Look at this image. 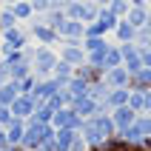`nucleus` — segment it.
I'll return each instance as SVG.
<instances>
[{
    "instance_id": "obj_1",
    "label": "nucleus",
    "mask_w": 151,
    "mask_h": 151,
    "mask_svg": "<svg viewBox=\"0 0 151 151\" xmlns=\"http://www.w3.org/2000/svg\"><path fill=\"white\" fill-rule=\"evenodd\" d=\"M80 134H83V140H86V145H88V148H97L100 143H106L109 137L117 134V128H114V120H111L109 111H100V114H94V117L83 120Z\"/></svg>"
},
{
    "instance_id": "obj_2",
    "label": "nucleus",
    "mask_w": 151,
    "mask_h": 151,
    "mask_svg": "<svg viewBox=\"0 0 151 151\" xmlns=\"http://www.w3.org/2000/svg\"><path fill=\"white\" fill-rule=\"evenodd\" d=\"M57 60H60V54L51 49V46H37V49L32 51V74H37V80L51 77Z\"/></svg>"
},
{
    "instance_id": "obj_3",
    "label": "nucleus",
    "mask_w": 151,
    "mask_h": 151,
    "mask_svg": "<svg viewBox=\"0 0 151 151\" xmlns=\"http://www.w3.org/2000/svg\"><path fill=\"white\" fill-rule=\"evenodd\" d=\"M32 51L34 49H20L3 57V66L9 71V80H23L26 74H32Z\"/></svg>"
},
{
    "instance_id": "obj_4",
    "label": "nucleus",
    "mask_w": 151,
    "mask_h": 151,
    "mask_svg": "<svg viewBox=\"0 0 151 151\" xmlns=\"http://www.w3.org/2000/svg\"><path fill=\"white\" fill-rule=\"evenodd\" d=\"M29 29H23V26L17 23L14 29H6V32H0V54L6 57V54H12V51H20V49H29Z\"/></svg>"
},
{
    "instance_id": "obj_5",
    "label": "nucleus",
    "mask_w": 151,
    "mask_h": 151,
    "mask_svg": "<svg viewBox=\"0 0 151 151\" xmlns=\"http://www.w3.org/2000/svg\"><path fill=\"white\" fill-rule=\"evenodd\" d=\"M49 137H54V126L51 123H46V126H40V123H29L26 120V134H23V148L29 151H40V145L49 140Z\"/></svg>"
},
{
    "instance_id": "obj_6",
    "label": "nucleus",
    "mask_w": 151,
    "mask_h": 151,
    "mask_svg": "<svg viewBox=\"0 0 151 151\" xmlns=\"http://www.w3.org/2000/svg\"><path fill=\"white\" fill-rule=\"evenodd\" d=\"M109 37H83V51H86V63L103 68V57L109 51Z\"/></svg>"
},
{
    "instance_id": "obj_7",
    "label": "nucleus",
    "mask_w": 151,
    "mask_h": 151,
    "mask_svg": "<svg viewBox=\"0 0 151 151\" xmlns=\"http://www.w3.org/2000/svg\"><path fill=\"white\" fill-rule=\"evenodd\" d=\"M97 3L94 0H71L68 6H63L68 20H83V23H91L94 17H97Z\"/></svg>"
},
{
    "instance_id": "obj_8",
    "label": "nucleus",
    "mask_w": 151,
    "mask_h": 151,
    "mask_svg": "<svg viewBox=\"0 0 151 151\" xmlns=\"http://www.w3.org/2000/svg\"><path fill=\"white\" fill-rule=\"evenodd\" d=\"M29 34H32V37L40 43V46H51V49H54V43H60V34L54 32L51 26L43 23V17H40V14H34L32 20H29Z\"/></svg>"
},
{
    "instance_id": "obj_9",
    "label": "nucleus",
    "mask_w": 151,
    "mask_h": 151,
    "mask_svg": "<svg viewBox=\"0 0 151 151\" xmlns=\"http://www.w3.org/2000/svg\"><path fill=\"white\" fill-rule=\"evenodd\" d=\"M51 126L54 128H74V131H80V128H83V120L77 117L68 106H63V109H57L54 114H51Z\"/></svg>"
},
{
    "instance_id": "obj_10",
    "label": "nucleus",
    "mask_w": 151,
    "mask_h": 151,
    "mask_svg": "<svg viewBox=\"0 0 151 151\" xmlns=\"http://www.w3.org/2000/svg\"><path fill=\"white\" fill-rule=\"evenodd\" d=\"M60 40L63 43H83V37H86V23L83 20H68L66 17V23L60 26Z\"/></svg>"
},
{
    "instance_id": "obj_11",
    "label": "nucleus",
    "mask_w": 151,
    "mask_h": 151,
    "mask_svg": "<svg viewBox=\"0 0 151 151\" xmlns=\"http://www.w3.org/2000/svg\"><path fill=\"white\" fill-rule=\"evenodd\" d=\"M68 109L74 111L80 120H88V117H94V114H100L103 106H100V103H94L91 97H74V100L68 103Z\"/></svg>"
},
{
    "instance_id": "obj_12",
    "label": "nucleus",
    "mask_w": 151,
    "mask_h": 151,
    "mask_svg": "<svg viewBox=\"0 0 151 151\" xmlns=\"http://www.w3.org/2000/svg\"><path fill=\"white\" fill-rule=\"evenodd\" d=\"M120 51H123V66L128 68V74H134V71H140L143 68V54H140V49H137L134 43H117Z\"/></svg>"
},
{
    "instance_id": "obj_13",
    "label": "nucleus",
    "mask_w": 151,
    "mask_h": 151,
    "mask_svg": "<svg viewBox=\"0 0 151 151\" xmlns=\"http://www.w3.org/2000/svg\"><path fill=\"white\" fill-rule=\"evenodd\" d=\"M60 60H66L68 66H83L86 63V51H83V43H63V49L57 51Z\"/></svg>"
},
{
    "instance_id": "obj_14",
    "label": "nucleus",
    "mask_w": 151,
    "mask_h": 151,
    "mask_svg": "<svg viewBox=\"0 0 151 151\" xmlns=\"http://www.w3.org/2000/svg\"><path fill=\"white\" fill-rule=\"evenodd\" d=\"M9 109H12V114H14L17 120H29V117L34 114V109H37V100H34L32 94H20Z\"/></svg>"
},
{
    "instance_id": "obj_15",
    "label": "nucleus",
    "mask_w": 151,
    "mask_h": 151,
    "mask_svg": "<svg viewBox=\"0 0 151 151\" xmlns=\"http://www.w3.org/2000/svg\"><path fill=\"white\" fill-rule=\"evenodd\" d=\"M103 80H106V86H109V88H128L131 74H128L126 66H117V68H109V71L103 74Z\"/></svg>"
},
{
    "instance_id": "obj_16",
    "label": "nucleus",
    "mask_w": 151,
    "mask_h": 151,
    "mask_svg": "<svg viewBox=\"0 0 151 151\" xmlns=\"http://www.w3.org/2000/svg\"><path fill=\"white\" fill-rule=\"evenodd\" d=\"M109 114H111V120H114V128H117V134H123L126 128H131V123L137 120V111H131L128 106H120V109H111Z\"/></svg>"
},
{
    "instance_id": "obj_17",
    "label": "nucleus",
    "mask_w": 151,
    "mask_h": 151,
    "mask_svg": "<svg viewBox=\"0 0 151 151\" xmlns=\"http://www.w3.org/2000/svg\"><path fill=\"white\" fill-rule=\"evenodd\" d=\"M128 91H151V68H140L131 74V83H128Z\"/></svg>"
},
{
    "instance_id": "obj_18",
    "label": "nucleus",
    "mask_w": 151,
    "mask_h": 151,
    "mask_svg": "<svg viewBox=\"0 0 151 151\" xmlns=\"http://www.w3.org/2000/svg\"><path fill=\"white\" fill-rule=\"evenodd\" d=\"M128 109L137 114H145L151 109V91H131L128 94Z\"/></svg>"
},
{
    "instance_id": "obj_19",
    "label": "nucleus",
    "mask_w": 151,
    "mask_h": 151,
    "mask_svg": "<svg viewBox=\"0 0 151 151\" xmlns=\"http://www.w3.org/2000/svg\"><path fill=\"white\" fill-rule=\"evenodd\" d=\"M128 88H111L109 91V100L103 103V111H111V109H120V106H128Z\"/></svg>"
},
{
    "instance_id": "obj_20",
    "label": "nucleus",
    "mask_w": 151,
    "mask_h": 151,
    "mask_svg": "<svg viewBox=\"0 0 151 151\" xmlns=\"http://www.w3.org/2000/svg\"><path fill=\"white\" fill-rule=\"evenodd\" d=\"M103 68H97V66H91V63H83V66H77L74 68V77H83L86 83H100L103 80Z\"/></svg>"
},
{
    "instance_id": "obj_21",
    "label": "nucleus",
    "mask_w": 151,
    "mask_h": 151,
    "mask_svg": "<svg viewBox=\"0 0 151 151\" xmlns=\"http://www.w3.org/2000/svg\"><path fill=\"white\" fill-rule=\"evenodd\" d=\"M94 20H97L106 32H114V29H117V23H120V17L114 14L109 6H100V9H97V17H94Z\"/></svg>"
},
{
    "instance_id": "obj_22",
    "label": "nucleus",
    "mask_w": 151,
    "mask_h": 151,
    "mask_svg": "<svg viewBox=\"0 0 151 151\" xmlns=\"http://www.w3.org/2000/svg\"><path fill=\"white\" fill-rule=\"evenodd\" d=\"M114 37H117V43H134L137 40V29L123 17V20L117 23V29H114Z\"/></svg>"
},
{
    "instance_id": "obj_23",
    "label": "nucleus",
    "mask_w": 151,
    "mask_h": 151,
    "mask_svg": "<svg viewBox=\"0 0 151 151\" xmlns=\"http://www.w3.org/2000/svg\"><path fill=\"white\" fill-rule=\"evenodd\" d=\"M109 91H111V88L106 86V80H100V83H88V91H86V97H91L94 103H100V106H103V103L109 100Z\"/></svg>"
},
{
    "instance_id": "obj_24",
    "label": "nucleus",
    "mask_w": 151,
    "mask_h": 151,
    "mask_svg": "<svg viewBox=\"0 0 151 151\" xmlns=\"http://www.w3.org/2000/svg\"><path fill=\"white\" fill-rule=\"evenodd\" d=\"M145 17H148V6H131V9H128V14H126V20L140 32V29L145 26Z\"/></svg>"
},
{
    "instance_id": "obj_25",
    "label": "nucleus",
    "mask_w": 151,
    "mask_h": 151,
    "mask_svg": "<svg viewBox=\"0 0 151 151\" xmlns=\"http://www.w3.org/2000/svg\"><path fill=\"white\" fill-rule=\"evenodd\" d=\"M40 17H43V23L51 26L54 32H60V26L66 23V12H63V9H49V12H46V14H40Z\"/></svg>"
},
{
    "instance_id": "obj_26",
    "label": "nucleus",
    "mask_w": 151,
    "mask_h": 151,
    "mask_svg": "<svg viewBox=\"0 0 151 151\" xmlns=\"http://www.w3.org/2000/svg\"><path fill=\"white\" fill-rule=\"evenodd\" d=\"M117 66H123V51H120V46H109L106 57H103V71L117 68Z\"/></svg>"
},
{
    "instance_id": "obj_27",
    "label": "nucleus",
    "mask_w": 151,
    "mask_h": 151,
    "mask_svg": "<svg viewBox=\"0 0 151 151\" xmlns=\"http://www.w3.org/2000/svg\"><path fill=\"white\" fill-rule=\"evenodd\" d=\"M23 134H26V120H14V123L6 128V137H9V143H12V145H20V143H23Z\"/></svg>"
},
{
    "instance_id": "obj_28",
    "label": "nucleus",
    "mask_w": 151,
    "mask_h": 151,
    "mask_svg": "<svg viewBox=\"0 0 151 151\" xmlns=\"http://www.w3.org/2000/svg\"><path fill=\"white\" fill-rule=\"evenodd\" d=\"M12 12H14L17 23H26V20H32V17H34L32 3H26V0H17V3H12Z\"/></svg>"
},
{
    "instance_id": "obj_29",
    "label": "nucleus",
    "mask_w": 151,
    "mask_h": 151,
    "mask_svg": "<svg viewBox=\"0 0 151 151\" xmlns=\"http://www.w3.org/2000/svg\"><path fill=\"white\" fill-rule=\"evenodd\" d=\"M17 97H20V91H17V83H14V80H9L6 86H0V106H12Z\"/></svg>"
},
{
    "instance_id": "obj_30",
    "label": "nucleus",
    "mask_w": 151,
    "mask_h": 151,
    "mask_svg": "<svg viewBox=\"0 0 151 151\" xmlns=\"http://www.w3.org/2000/svg\"><path fill=\"white\" fill-rule=\"evenodd\" d=\"M66 88H68V94H71V100H74V97H86V91H88V83H86L83 77H71Z\"/></svg>"
},
{
    "instance_id": "obj_31",
    "label": "nucleus",
    "mask_w": 151,
    "mask_h": 151,
    "mask_svg": "<svg viewBox=\"0 0 151 151\" xmlns=\"http://www.w3.org/2000/svg\"><path fill=\"white\" fill-rule=\"evenodd\" d=\"M17 26V17L12 12V6H3L0 9V32H6V29H14Z\"/></svg>"
},
{
    "instance_id": "obj_32",
    "label": "nucleus",
    "mask_w": 151,
    "mask_h": 151,
    "mask_svg": "<svg viewBox=\"0 0 151 151\" xmlns=\"http://www.w3.org/2000/svg\"><path fill=\"white\" fill-rule=\"evenodd\" d=\"M51 77H60V80H71V77H74V66H68L66 60H57V66H54Z\"/></svg>"
},
{
    "instance_id": "obj_33",
    "label": "nucleus",
    "mask_w": 151,
    "mask_h": 151,
    "mask_svg": "<svg viewBox=\"0 0 151 151\" xmlns=\"http://www.w3.org/2000/svg\"><path fill=\"white\" fill-rule=\"evenodd\" d=\"M14 83H17V91L20 94H32L34 86H37V74H26L23 80H14Z\"/></svg>"
},
{
    "instance_id": "obj_34",
    "label": "nucleus",
    "mask_w": 151,
    "mask_h": 151,
    "mask_svg": "<svg viewBox=\"0 0 151 151\" xmlns=\"http://www.w3.org/2000/svg\"><path fill=\"white\" fill-rule=\"evenodd\" d=\"M109 9H111V12H114V14L120 17V20H123V17L128 14V9H131V3H128V0H114V3H111Z\"/></svg>"
},
{
    "instance_id": "obj_35",
    "label": "nucleus",
    "mask_w": 151,
    "mask_h": 151,
    "mask_svg": "<svg viewBox=\"0 0 151 151\" xmlns=\"http://www.w3.org/2000/svg\"><path fill=\"white\" fill-rule=\"evenodd\" d=\"M106 29H103L100 23H97V20H91V23H86V37H106Z\"/></svg>"
},
{
    "instance_id": "obj_36",
    "label": "nucleus",
    "mask_w": 151,
    "mask_h": 151,
    "mask_svg": "<svg viewBox=\"0 0 151 151\" xmlns=\"http://www.w3.org/2000/svg\"><path fill=\"white\" fill-rule=\"evenodd\" d=\"M14 120H17V117L12 114V109H9V106H0V128H9Z\"/></svg>"
},
{
    "instance_id": "obj_37",
    "label": "nucleus",
    "mask_w": 151,
    "mask_h": 151,
    "mask_svg": "<svg viewBox=\"0 0 151 151\" xmlns=\"http://www.w3.org/2000/svg\"><path fill=\"white\" fill-rule=\"evenodd\" d=\"M32 9H34V14H46L54 6H51V0H32Z\"/></svg>"
},
{
    "instance_id": "obj_38",
    "label": "nucleus",
    "mask_w": 151,
    "mask_h": 151,
    "mask_svg": "<svg viewBox=\"0 0 151 151\" xmlns=\"http://www.w3.org/2000/svg\"><path fill=\"white\" fill-rule=\"evenodd\" d=\"M9 148H12V143L6 137V128H0V151H9Z\"/></svg>"
},
{
    "instance_id": "obj_39",
    "label": "nucleus",
    "mask_w": 151,
    "mask_h": 151,
    "mask_svg": "<svg viewBox=\"0 0 151 151\" xmlns=\"http://www.w3.org/2000/svg\"><path fill=\"white\" fill-rule=\"evenodd\" d=\"M9 83V71H6V66L0 63V86H6Z\"/></svg>"
},
{
    "instance_id": "obj_40",
    "label": "nucleus",
    "mask_w": 151,
    "mask_h": 151,
    "mask_svg": "<svg viewBox=\"0 0 151 151\" xmlns=\"http://www.w3.org/2000/svg\"><path fill=\"white\" fill-rule=\"evenodd\" d=\"M140 32H143V34H151V9H148V17H145V26L140 29Z\"/></svg>"
},
{
    "instance_id": "obj_41",
    "label": "nucleus",
    "mask_w": 151,
    "mask_h": 151,
    "mask_svg": "<svg viewBox=\"0 0 151 151\" xmlns=\"http://www.w3.org/2000/svg\"><path fill=\"white\" fill-rule=\"evenodd\" d=\"M140 54H143V66L151 68V51H140Z\"/></svg>"
},
{
    "instance_id": "obj_42",
    "label": "nucleus",
    "mask_w": 151,
    "mask_h": 151,
    "mask_svg": "<svg viewBox=\"0 0 151 151\" xmlns=\"http://www.w3.org/2000/svg\"><path fill=\"white\" fill-rule=\"evenodd\" d=\"M128 3H131V6H148L151 0H128Z\"/></svg>"
},
{
    "instance_id": "obj_43",
    "label": "nucleus",
    "mask_w": 151,
    "mask_h": 151,
    "mask_svg": "<svg viewBox=\"0 0 151 151\" xmlns=\"http://www.w3.org/2000/svg\"><path fill=\"white\" fill-rule=\"evenodd\" d=\"M94 3H97V6H111L114 0H94Z\"/></svg>"
},
{
    "instance_id": "obj_44",
    "label": "nucleus",
    "mask_w": 151,
    "mask_h": 151,
    "mask_svg": "<svg viewBox=\"0 0 151 151\" xmlns=\"http://www.w3.org/2000/svg\"><path fill=\"white\" fill-rule=\"evenodd\" d=\"M9 151H29V148H23V145H12Z\"/></svg>"
},
{
    "instance_id": "obj_45",
    "label": "nucleus",
    "mask_w": 151,
    "mask_h": 151,
    "mask_svg": "<svg viewBox=\"0 0 151 151\" xmlns=\"http://www.w3.org/2000/svg\"><path fill=\"white\" fill-rule=\"evenodd\" d=\"M12 3H17V0H0V6H12Z\"/></svg>"
},
{
    "instance_id": "obj_46",
    "label": "nucleus",
    "mask_w": 151,
    "mask_h": 151,
    "mask_svg": "<svg viewBox=\"0 0 151 151\" xmlns=\"http://www.w3.org/2000/svg\"><path fill=\"white\" fill-rule=\"evenodd\" d=\"M145 114H148V117H151V109H148V111H145Z\"/></svg>"
},
{
    "instance_id": "obj_47",
    "label": "nucleus",
    "mask_w": 151,
    "mask_h": 151,
    "mask_svg": "<svg viewBox=\"0 0 151 151\" xmlns=\"http://www.w3.org/2000/svg\"><path fill=\"white\" fill-rule=\"evenodd\" d=\"M86 151H97V148H86Z\"/></svg>"
},
{
    "instance_id": "obj_48",
    "label": "nucleus",
    "mask_w": 151,
    "mask_h": 151,
    "mask_svg": "<svg viewBox=\"0 0 151 151\" xmlns=\"http://www.w3.org/2000/svg\"><path fill=\"white\" fill-rule=\"evenodd\" d=\"M0 63H3V54H0Z\"/></svg>"
},
{
    "instance_id": "obj_49",
    "label": "nucleus",
    "mask_w": 151,
    "mask_h": 151,
    "mask_svg": "<svg viewBox=\"0 0 151 151\" xmlns=\"http://www.w3.org/2000/svg\"><path fill=\"white\" fill-rule=\"evenodd\" d=\"M26 3H32V0H26Z\"/></svg>"
},
{
    "instance_id": "obj_50",
    "label": "nucleus",
    "mask_w": 151,
    "mask_h": 151,
    "mask_svg": "<svg viewBox=\"0 0 151 151\" xmlns=\"http://www.w3.org/2000/svg\"><path fill=\"white\" fill-rule=\"evenodd\" d=\"M148 9H151V3H148Z\"/></svg>"
}]
</instances>
